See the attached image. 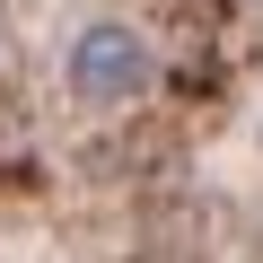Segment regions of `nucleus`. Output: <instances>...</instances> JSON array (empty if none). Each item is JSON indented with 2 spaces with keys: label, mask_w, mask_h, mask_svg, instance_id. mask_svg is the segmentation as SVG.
<instances>
[{
  "label": "nucleus",
  "mask_w": 263,
  "mask_h": 263,
  "mask_svg": "<svg viewBox=\"0 0 263 263\" xmlns=\"http://www.w3.org/2000/svg\"><path fill=\"white\" fill-rule=\"evenodd\" d=\"M149 79H158V62H149V35L132 27V18H88V27L70 35V53H62V88H70V105H88V114L141 105Z\"/></svg>",
  "instance_id": "1"
},
{
  "label": "nucleus",
  "mask_w": 263,
  "mask_h": 263,
  "mask_svg": "<svg viewBox=\"0 0 263 263\" xmlns=\"http://www.w3.org/2000/svg\"><path fill=\"white\" fill-rule=\"evenodd\" d=\"M246 9H263V0H246Z\"/></svg>",
  "instance_id": "2"
}]
</instances>
